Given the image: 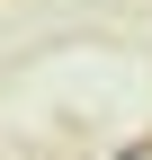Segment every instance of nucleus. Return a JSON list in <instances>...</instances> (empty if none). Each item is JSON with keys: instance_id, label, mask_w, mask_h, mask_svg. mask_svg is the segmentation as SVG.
Instances as JSON below:
<instances>
[{"instance_id": "nucleus-1", "label": "nucleus", "mask_w": 152, "mask_h": 160, "mask_svg": "<svg viewBox=\"0 0 152 160\" xmlns=\"http://www.w3.org/2000/svg\"><path fill=\"white\" fill-rule=\"evenodd\" d=\"M117 160H152V142H125V151H117Z\"/></svg>"}]
</instances>
